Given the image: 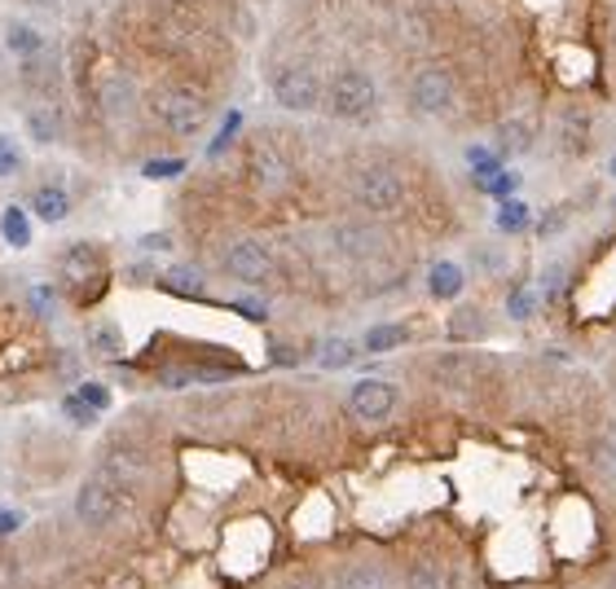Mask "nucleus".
<instances>
[{"instance_id": "obj_28", "label": "nucleus", "mask_w": 616, "mask_h": 589, "mask_svg": "<svg viewBox=\"0 0 616 589\" xmlns=\"http://www.w3.org/2000/svg\"><path fill=\"white\" fill-rule=\"evenodd\" d=\"M181 172H185V159H150V163H141L146 181H176Z\"/></svg>"}, {"instance_id": "obj_17", "label": "nucleus", "mask_w": 616, "mask_h": 589, "mask_svg": "<svg viewBox=\"0 0 616 589\" xmlns=\"http://www.w3.org/2000/svg\"><path fill=\"white\" fill-rule=\"evenodd\" d=\"M463 286H467V277H463V268H458V264H449V259L432 264V273H427V290H432V300L449 304V300H458V294H463Z\"/></svg>"}, {"instance_id": "obj_27", "label": "nucleus", "mask_w": 616, "mask_h": 589, "mask_svg": "<svg viewBox=\"0 0 616 589\" xmlns=\"http://www.w3.org/2000/svg\"><path fill=\"white\" fill-rule=\"evenodd\" d=\"M506 313H511L515 322H528V317L537 313V294H533L528 286H515V290H511V300H506Z\"/></svg>"}, {"instance_id": "obj_38", "label": "nucleus", "mask_w": 616, "mask_h": 589, "mask_svg": "<svg viewBox=\"0 0 616 589\" xmlns=\"http://www.w3.org/2000/svg\"><path fill=\"white\" fill-rule=\"evenodd\" d=\"M563 220H568V211H563V207H559V211H555V216H550V220H541V238H550V233H555V229H559V224H563Z\"/></svg>"}, {"instance_id": "obj_5", "label": "nucleus", "mask_w": 616, "mask_h": 589, "mask_svg": "<svg viewBox=\"0 0 616 589\" xmlns=\"http://www.w3.org/2000/svg\"><path fill=\"white\" fill-rule=\"evenodd\" d=\"M124 506H128L124 480H115L111 471H98L76 488V519L84 528H111L124 515Z\"/></svg>"}, {"instance_id": "obj_23", "label": "nucleus", "mask_w": 616, "mask_h": 589, "mask_svg": "<svg viewBox=\"0 0 616 589\" xmlns=\"http://www.w3.org/2000/svg\"><path fill=\"white\" fill-rule=\"evenodd\" d=\"M23 168H27V154H23L19 137H10V132H0V181H10V176H19Z\"/></svg>"}, {"instance_id": "obj_30", "label": "nucleus", "mask_w": 616, "mask_h": 589, "mask_svg": "<svg viewBox=\"0 0 616 589\" xmlns=\"http://www.w3.org/2000/svg\"><path fill=\"white\" fill-rule=\"evenodd\" d=\"M410 589H445L441 563H419V567L410 571Z\"/></svg>"}, {"instance_id": "obj_20", "label": "nucleus", "mask_w": 616, "mask_h": 589, "mask_svg": "<svg viewBox=\"0 0 616 589\" xmlns=\"http://www.w3.org/2000/svg\"><path fill=\"white\" fill-rule=\"evenodd\" d=\"M335 585H340V589H388L384 571H379V567H370V563H353V567H344Z\"/></svg>"}, {"instance_id": "obj_26", "label": "nucleus", "mask_w": 616, "mask_h": 589, "mask_svg": "<svg viewBox=\"0 0 616 589\" xmlns=\"http://www.w3.org/2000/svg\"><path fill=\"white\" fill-rule=\"evenodd\" d=\"M498 229H502V233L528 229V207H524L520 198H502V207H498Z\"/></svg>"}, {"instance_id": "obj_35", "label": "nucleus", "mask_w": 616, "mask_h": 589, "mask_svg": "<svg viewBox=\"0 0 616 589\" xmlns=\"http://www.w3.org/2000/svg\"><path fill=\"white\" fill-rule=\"evenodd\" d=\"M229 309L238 317H247V322H269V304H260V300H233Z\"/></svg>"}, {"instance_id": "obj_6", "label": "nucleus", "mask_w": 616, "mask_h": 589, "mask_svg": "<svg viewBox=\"0 0 616 589\" xmlns=\"http://www.w3.org/2000/svg\"><path fill=\"white\" fill-rule=\"evenodd\" d=\"M410 102H414V111H419V115H432V119L449 115V111H454V102H458L454 71H449V67H441V62L419 67V71H414V80H410Z\"/></svg>"}, {"instance_id": "obj_1", "label": "nucleus", "mask_w": 616, "mask_h": 589, "mask_svg": "<svg viewBox=\"0 0 616 589\" xmlns=\"http://www.w3.org/2000/svg\"><path fill=\"white\" fill-rule=\"evenodd\" d=\"M322 111L331 119H340V124H366V119H375V111H379V84H375V76L362 71V67H340L327 80Z\"/></svg>"}, {"instance_id": "obj_12", "label": "nucleus", "mask_w": 616, "mask_h": 589, "mask_svg": "<svg viewBox=\"0 0 616 589\" xmlns=\"http://www.w3.org/2000/svg\"><path fill=\"white\" fill-rule=\"evenodd\" d=\"M331 246L344 259H370V255H379L384 233L370 220H340V224H331Z\"/></svg>"}, {"instance_id": "obj_31", "label": "nucleus", "mask_w": 616, "mask_h": 589, "mask_svg": "<svg viewBox=\"0 0 616 589\" xmlns=\"http://www.w3.org/2000/svg\"><path fill=\"white\" fill-rule=\"evenodd\" d=\"M467 163H471V176H484V172H498L502 168V159L489 146H467Z\"/></svg>"}, {"instance_id": "obj_33", "label": "nucleus", "mask_w": 616, "mask_h": 589, "mask_svg": "<svg viewBox=\"0 0 616 589\" xmlns=\"http://www.w3.org/2000/svg\"><path fill=\"white\" fill-rule=\"evenodd\" d=\"M76 392H80V401H89V405H93L98 414H106V409H111V388H106V383L89 379V383H80Z\"/></svg>"}, {"instance_id": "obj_19", "label": "nucleus", "mask_w": 616, "mask_h": 589, "mask_svg": "<svg viewBox=\"0 0 616 589\" xmlns=\"http://www.w3.org/2000/svg\"><path fill=\"white\" fill-rule=\"evenodd\" d=\"M98 97H102V111L115 115V119L133 111V84H128L124 76H106L102 89H98Z\"/></svg>"}, {"instance_id": "obj_10", "label": "nucleus", "mask_w": 616, "mask_h": 589, "mask_svg": "<svg viewBox=\"0 0 616 589\" xmlns=\"http://www.w3.org/2000/svg\"><path fill=\"white\" fill-rule=\"evenodd\" d=\"M19 89L32 97H58L62 93V62L54 49H41L36 58H23L19 67Z\"/></svg>"}, {"instance_id": "obj_16", "label": "nucleus", "mask_w": 616, "mask_h": 589, "mask_svg": "<svg viewBox=\"0 0 616 589\" xmlns=\"http://www.w3.org/2000/svg\"><path fill=\"white\" fill-rule=\"evenodd\" d=\"M32 207H19V203H10L5 211H0V238H5V246H14V251H27L32 246Z\"/></svg>"}, {"instance_id": "obj_22", "label": "nucleus", "mask_w": 616, "mask_h": 589, "mask_svg": "<svg viewBox=\"0 0 616 589\" xmlns=\"http://www.w3.org/2000/svg\"><path fill=\"white\" fill-rule=\"evenodd\" d=\"M471 181H476V189H484V194H493V198H515V189H520V176L506 172V168L484 172V176H471Z\"/></svg>"}, {"instance_id": "obj_14", "label": "nucleus", "mask_w": 616, "mask_h": 589, "mask_svg": "<svg viewBox=\"0 0 616 589\" xmlns=\"http://www.w3.org/2000/svg\"><path fill=\"white\" fill-rule=\"evenodd\" d=\"M0 45H5V54H10L14 62L36 58L41 49H49L45 32H41L36 23H19V19H10V23H5V32H0Z\"/></svg>"}, {"instance_id": "obj_41", "label": "nucleus", "mask_w": 616, "mask_h": 589, "mask_svg": "<svg viewBox=\"0 0 616 589\" xmlns=\"http://www.w3.org/2000/svg\"><path fill=\"white\" fill-rule=\"evenodd\" d=\"M607 172H612V176H616V154H612V163H607Z\"/></svg>"}, {"instance_id": "obj_37", "label": "nucleus", "mask_w": 616, "mask_h": 589, "mask_svg": "<svg viewBox=\"0 0 616 589\" xmlns=\"http://www.w3.org/2000/svg\"><path fill=\"white\" fill-rule=\"evenodd\" d=\"M141 246H146V251H168V246H172V238H168V233H146V238H141Z\"/></svg>"}, {"instance_id": "obj_8", "label": "nucleus", "mask_w": 616, "mask_h": 589, "mask_svg": "<svg viewBox=\"0 0 616 589\" xmlns=\"http://www.w3.org/2000/svg\"><path fill=\"white\" fill-rule=\"evenodd\" d=\"M225 277H233V281H242V286H264L269 277H273V255H269V246L264 242H255V238H238L229 251H225Z\"/></svg>"}, {"instance_id": "obj_21", "label": "nucleus", "mask_w": 616, "mask_h": 589, "mask_svg": "<svg viewBox=\"0 0 616 589\" xmlns=\"http://www.w3.org/2000/svg\"><path fill=\"white\" fill-rule=\"evenodd\" d=\"M357 361V344L353 339H327L322 353H318V366L322 370H349Z\"/></svg>"}, {"instance_id": "obj_2", "label": "nucleus", "mask_w": 616, "mask_h": 589, "mask_svg": "<svg viewBox=\"0 0 616 589\" xmlns=\"http://www.w3.org/2000/svg\"><path fill=\"white\" fill-rule=\"evenodd\" d=\"M150 115L159 119V128H168L172 137H203L207 124H212V97L203 89H190V84H172L163 93H155L150 102Z\"/></svg>"}, {"instance_id": "obj_29", "label": "nucleus", "mask_w": 616, "mask_h": 589, "mask_svg": "<svg viewBox=\"0 0 616 589\" xmlns=\"http://www.w3.org/2000/svg\"><path fill=\"white\" fill-rule=\"evenodd\" d=\"M62 414H67V418H71L76 427H93V423L102 418V414H98V409H93L89 401H80V392H71V396L62 401Z\"/></svg>"}, {"instance_id": "obj_32", "label": "nucleus", "mask_w": 616, "mask_h": 589, "mask_svg": "<svg viewBox=\"0 0 616 589\" xmlns=\"http://www.w3.org/2000/svg\"><path fill=\"white\" fill-rule=\"evenodd\" d=\"M93 353H102V357H119V353H124L119 331H115V326H98V331H93Z\"/></svg>"}, {"instance_id": "obj_15", "label": "nucleus", "mask_w": 616, "mask_h": 589, "mask_svg": "<svg viewBox=\"0 0 616 589\" xmlns=\"http://www.w3.org/2000/svg\"><path fill=\"white\" fill-rule=\"evenodd\" d=\"M251 181L260 185V189H282L286 185V163L277 159V150L269 146V141H260L255 150H251Z\"/></svg>"}, {"instance_id": "obj_3", "label": "nucleus", "mask_w": 616, "mask_h": 589, "mask_svg": "<svg viewBox=\"0 0 616 589\" xmlns=\"http://www.w3.org/2000/svg\"><path fill=\"white\" fill-rule=\"evenodd\" d=\"M269 93L286 115H313V111H322L327 80L313 71V62L290 58V62H277L269 71Z\"/></svg>"}, {"instance_id": "obj_9", "label": "nucleus", "mask_w": 616, "mask_h": 589, "mask_svg": "<svg viewBox=\"0 0 616 589\" xmlns=\"http://www.w3.org/2000/svg\"><path fill=\"white\" fill-rule=\"evenodd\" d=\"M62 281L76 290V294H84L89 286H98L102 277H106V255H102V246L98 242H71L67 251H62Z\"/></svg>"}, {"instance_id": "obj_34", "label": "nucleus", "mask_w": 616, "mask_h": 589, "mask_svg": "<svg viewBox=\"0 0 616 589\" xmlns=\"http://www.w3.org/2000/svg\"><path fill=\"white\" fill-rule=\"evenodd\" d=\"M238 128H242V115H238V111H229V115H225V124H220V132H216V141L207 146V154L216 159V154H220V150H225L233 137H238Z\"/></svg>"}, {"instance_id": "obj_18", "label": "nucleus", "mask_w": 616, "mask_h": 589, "mask_svg": "<svg viewBox=\"0 0 616 589\" xmlns=\"http://www.w3.org/2000/svg\"><path fill=\"white\" fill-rule=\"evenodd\" d=\"M406 339H410V326H401V322H384V326H370V331L362 335V348H366L370 357H384V353L401 348Z\"/></svg>"}, {"instance_id": "obj_24", "label": "nucleus", "mask_w": 616, "mask_h": 589, "mask_svg": "<svg viewBox=\"0 0 616 589\" xmlns=\"http://www.w3.org/2000/svg\"><path fill=\"white\" fill-rule=\"evenodd\" d=\"M163 290H172V294H185V300H194V294H203V273L198 268H172L168 277H163Z\"/></svg>"}, {"instance_id": "obj_39", "label": "nucleus", "mask_w": 616, "mask_h": 589, "mask_svg": "<svg viewBox=\"0 0 616 589\" xmlns=\"http://www.w3.org/2000/svg\"><path fill=\"white\" fill-rule=\"evenodd\" d=\"M282 589H322V585H318L313 576H295V580H286Z\"/></svg>"}, {"instance_id": "obj_13", "label": "nucleus", "mask_w": 616, "mask_h": 589, "mask_svg": "<svg viewBox=\"0 0 616 589\" xmlns=\"http://www.w3.org/2000/svg\"><path fill=\"white\" fill-rule=\"evenodd\" d=\"M27 207H32V216L41 220V224H62L67 216H71V194H67V185H36L32 189V198H27Z\"/></svg>"}, {"instance_id": "obj_4", "label": "nucleus", "mask_w": 616, "mask_h": 589, "mask_svg": "<svg viewBox=\"0 0 616 589\" xmlns=\"http://www.w3.org/2000/svg\"><path fill=\"white\" fill-rule=\"evenodd\" d=\"M353 203L366 211V216H392L406 207V176L388 163H366L353 172Z\"/></svg>"}, {"instance_id": "obj_7", "label": "nucleus", "mask_w": 616, "mask_h": 589, "mask_svg": "<svg viewBox=\"0 0 616 589\" xmlns=\"http://www.w3.org/2000/svg\"><path fill=\"white\" fill-rule=\"evenodd\" d=\"M397 405H401V392H397L388 379H362V383H353V392H349V409H353V418L366 423V427L388 423V418L397 414Z\"/></svg>"}, {"instance_id": "obj_25", "label": "nucleus", "mask_w": 616, "mask_h": 589, "mask_svg": "<svg viewBox=\"0 0 616 589\" xmlns=\"http://www.w3.org/2000/svg\"><path fill=\"white\" fill-rule=\"evenodd\" d=\"M533 146V137H528V128L520 124V119H506L502 128H498V150L502 154H524Z\"/></svg>"}, {"instance_id": "obj_40", "label": "nucleus", "mask_w": 616, "mask_h": 589, "mask_svg": "<svg viewBox=\"0 0 616 589\" xmlns=\"http://www.w3.org/2000/svg\"><path fill=\"white\" fill-rule=\"evenodd\" d=\"M23 5H32V10H49V14H54V10H62V0H23Z\"/></svg>"}, {"instance_id": "obj_11", "label": "nucleus", "mask_w": 616, "mask_h": 589, "mask_svg": "<svg viewBox=\"0 0 616 589\" xmlns=\"http://www.w3.org/2000/svg\"><path fill=\"white\" fill-rule=\"evenodd\" d=\"M23 128L36 146L62 141V102L58 97H32L23 93Z\"/></svg>"}, {"instance_id": "obj_36", "label": "nucleus", "mask_w": 616, "mask_h": 589, "mask_svg": "<svg viewBox=\"0 0 616 589\" xmlns=\"http://www.w3.org/2000/svg\"><path fill=\"white\" fill-rule=\"evenodd\" d=\"M23 528V510H0V532H14Z\"/></svg>"}]
</instances>
